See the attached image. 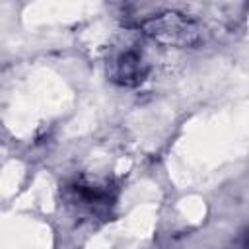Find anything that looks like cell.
Segmentation results:
<instances>
[{"mask_svg":"<svg viewBox=\"0 0 249 249\" xmlns=\"http://www.w3.org/2000/svg\"><path fill=\"white\" fill-rule=\"evenodd\" d=\"M138 27L152 39L171 47H195L200 43L198 25L181 12L156 10L144 18Z\"/></svg>","mask_w":249,"mask_h":249,"instance_id":"cell-1","label":"cell"},{"mask_svg":"<svg viewBox=\"0 0 249 249\" xmlns=\"http://www.w3.org/2000/svg\"><path fill=\"white\" fill-rule=\"evenodd\" d=\"M148 62L144 60V56L138 51H124L119 53L111 62H109V78L123 86V88H136L138 84H142L148 76Z\"/></svg>","mask_w":249,"mask_h":249,"instance_id":"cell-3","label":"cell"},{"mask_svg":"<svg viewBox=\"0 0 249 249\" xmlns=\"http://www.w3.org/2000/svg\"><path fill=\"white\" fill-rule=\"evenodd\" d=\"M241 249H249V228H247V231L243 233V239H241Z\"/></svg>","mask_w":249,"mask_h":249,"instance_id":"cell-4","label":"cell"},{"mask_svg":"<svg viewBox=\"0 0 249 249\" xmlns=\"http://www.w3.org/2000/svg\"><path fill=\"white\" fill-rule=\"evenodd\" d=\"M66 196L70 204L88 210L91 214H101L115 202V193L107 183L78 179L66 187Z\"/></svg>","mask_w":249,"mask_h":249,"instance_id":"cell-2","label":"cell"}]
</instances>
